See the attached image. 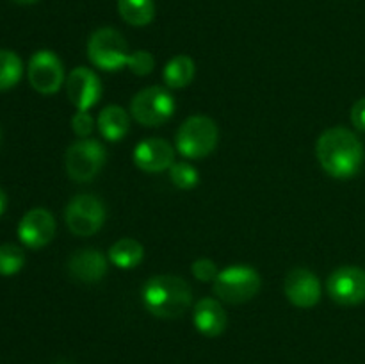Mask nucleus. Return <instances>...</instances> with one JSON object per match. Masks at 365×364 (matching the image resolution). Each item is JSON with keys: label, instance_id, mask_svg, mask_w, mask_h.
<instances>
[{"label": "nucleus", "instance_id": "nucleus-14", "mask_svg": "<svg viewBox=\"0 0 365 364\" xmlns=\"http://www.w3.org/2000/svg\"><path fill=\"white\" fill-rule=\"evenodd\" d=\"M134 164L146 173H160L175 163V150L166 139L146 138L134 148Z\"/></svg>", "mask_w": 365, "mask_h": 364}, {"label": "nucleus", "instance_id": "nucleus-25", "mask_svg": "<svg viewBox=\"0 0 365 364\" xmlns=\"http://www.w3.org/2000/svg\"><path fill=\"white\" fill-rule=\"evenodd\" d=\"M95 118L89 114V111H77L71 118V128H73L75 136L81 139L89 138L95 131Z\"/></svg>", "mask_w": 365, "mask_h": 364}, {"label": "nucleus", "instance_id": "nucleus-8", "mask_svg": "<svg viewBox=\"0 0 365 364\" xmlns=\"http://www.w3.org/2000/svg\"><path fill=\"white\" fill-rule=\"evenodd\" d=\"M64 221L71 234L89 238L103 227L106 206L102 200L89 193L73 196L64 209Z\"/></svg>", "mask_w": 365, "mask_h": 364}, {"label": "nucleus", "instance_id": "nucleus-6", "mask_svg": "<svg viewBox=\"0 0 365 364\" xmlns=\"http://www.w3.org/2000/svg\"><path fill=\"white\" fill-rule=\"evenodd\" d=\"M107 161V150L98 139H78L71 143L64 156L68 177L77 184L91 182L102 171Z\"/></svg>", "mask_w": 365, "mask_h": 364}, {"label": "nucleus", "instance_id": "nucleus-23", "mask_svg": "<svg viewBox=\"0 0 365 364\" xmlns=\"http://www.w3.org/2000/svg\"><path fill=\"white\" fill-rule=\"evenodd\" d=\"M170 178L175 188L178 189H192L198 186L200 173L196 168L189 163H173L170 168Z\"/></svg>", "mask_w": 365, "mask_h": 364}, {"label": "nucleus", "instance_id": "nucleus-2", "mask_svg": "<svg viewBox=\"0 0 365 364\" xmlns=\"http://www.w3.org/2000/svg\"><path fill=\"white\" fill-rule=\"evenodd\" d=\"M141 302L152 316L175 320L191 307L192 289L177 275H155L143 285Z\"/></svg>", "mask_w": 365, "mask_h": 364}, {"label": "nucleus", "instance_id": "nucleus-13", "mask_svg": "<svg viewBox=\"0 0 365 364\" xmlns=\"http://www.w3.org/2000/svg\"><path fill=\"white\" fill-rule=\"evenodd\" d=\"M18 239L29 248H43L56 236V220L45 207H34L21 216L16 228Z\"/></svg>", "mask_w": 365, "mask_h": 364}, {"label": "nucleus", "instance_id": "nucleus-21", "mask_svg": "<svg viewBox=\"0 0 365 364\" xmlns=\"http://www.w3.org/2000/svg\"><path fill=\"white\" fill-rule=\"evenodd\" d=\"M24 74V63L13 50H0V91L14 88Z\"/></svg>", "mask_w": 365, "mask_h": 364}, {"label": "nucleus", "instance_id": "nucleus-12", "mask_svg": "<svg viewBox=\"0 0 365 364\" xmlns=\"http://www.w3.org/2000/svg\"><path fill=\"white\" fill-rule=\"evenodd\" d=\"M66 95L75 109L89 111L98 103L100 96H102L100 77L91 68H73L66 79Z\"/></svg>", "mask_w": 365, "mask_h": 364}, {"label": "nucleus", "instance_id": "nucleus-18", "mask_svg": "<svg viewBox=\"0 0 365 364\" xmlns=\"http://www.w3.org/2000/svg\"><path fill=\"white\" fill-rule=\"evenodd\" d=\"M196 75V64L192 57L185 56V54H178L173 59L168 61L164 66L163 79L166 82L168 88L171 89H182L187 88L192 82Z\"/></svg>", "mask_w": 365, "mask_h": 364}, {"label": "nucleus", "instance_id": "nucleus-3", "mask_svg": "<svg viewBox=\"0 0 365 364\" xmlns=\"http://www.w3.org/2000/svg\"><path fill=\"white\" fill-rule=\"evenodd\" d=\"M217 141H220V128L216 121L202 114L189 116L178 127L175 138L178 153L187 159H203L210 156L216 150Z\"/></svg>", "mask_w": 365, "mask_h": 364}, {"label": "nucleus", "instance_id": "nucleus-24", "mask_svg": "<svg viewBox=\"0 0 365 364\" xmlns=\"http://www.w3.org/2000/svg\"><path fill=\"white\" fill-rule=\"evenodd\" d=\"M127 68L138 77H145V75H150L153 71L155 59H153L148 50H135V52H130Z\"/></svg>", "mask_w": 365, "mask_h": 364}, {"label": "nucleus", "instance_id": "nucleus-22", "mask_svg": "<svg viewBox=\"0 0 365 364\" xmlns=\"http://www.w3.org/2000/svg\"><path fill=\"white\" fill-rule=\"evenodd\" d=\"M25 253L24 250L13 243H4L0 245V275L2 277H11L16 275L24 268Z\"/></svg>", "mask_w": 365, "mask_h": 364}, {"label": "nucleus", "instance_id": "nucleus-29", "mask_svg": "<svg viewBox=\"0 0 365 364\" xmlns=\"http://www.w3.org/2000/svg\"><path fill=\"white\" fill-rule=\"evenodd\" d=\"M14 4H20V6H32V4H36L38 0H13Z\"/></svg>", "mask_w": 365, "mask_h": 364}, {"label": "nucleus", "instance_id": "nucleus-19", "mask_svg": "<svg viewBox=\"0 0 365 364\" xmlns=\"http://www.w3.org/2000/svg\"><path fill=\"white\" fill-rule=\"evenodd\" d=\"M145 257V246L134 238H121L109 248V261L120 270H134Z\"/></svg>", "mask_w": 365, "mask_h": 364}, {"label": "nucleus", "instance_id": "nucleus-1", "mask_svg": "<svg viewBox=\"0 0 365 364\" xmlns=\"http://www.w3.org/2000/svg\"><path fill=\"white\" fill-rule=\"evenodd\" d=\"M316 156L321 168L334 178H351L364 164V145L355 132L346 127H331L319 136Z\"/></svg>", "mask_w": 365, "mask_h": 364}, {"label": "nucleus", "instance_id": "nucleus-11", "mask_svg": "<svg viewBox=\"0 0 365 364\" xmlns=\"http://www.w3.org/2000/svg\"><path fill=\"white\" fill-rule=\"evenodd\" d=\"M284 293L292 305L310 309L317 305L323 296L319 277L307 268H292L284 278Z\"/></svg>", "mask_w": 365, "mask_h": 364}, {"label": "nucleus", "instance_id": "nucleus-9", "mask_svg": "<svg viewBox=\"0 0 365 364\" xmlns=\"http://www.w3.org/2000/svg\"><path fill=\"white\" fill-rule=\"evenodd\" d=\"M27 77L32 88L41 95H53L66 82L64 66L59 56L46 49L32 54L31 59H29Z\"/></svg>", "mask_w": 365, "mask_h": 364}, {"label": "nucleus", "instance_id": "nucleus-15", "mask_svg": "<svg viewBox=\"0 0 365 364\" xmlns=\"http://www.w3.org/2000/svg\"><path fill=\"white\" fill-rule=\"evenodd\" d=\"M107 257L96 248H81L68 261V273L81 284H96L107 273Z\"/></svg>", "mask_w": 365, "mask_h": 364}, {"label": "nucleus", "instance_id": "nucleus-27", "mask_svg": "<svg viewBox=\"0 0 365 364\" xmlns=\"http://www.w3.org/2000/svg\"><path fill=\"white\" fill-rule=\"evenodd\" d=\"M351 123L355 125L356 131L365 132V96L356 100L355 106L351 107Z\"/></svg>", "mask_w": 365, "mask_h": 364}, {"label": "nucleus", "instance_id": "nucleus-7", "mask_svg": "<svg viewBox=\"0 0 365 364\" xmlns=\"http://www.w3.org/2000/svg\"><path fill=\"white\" fill-rule=\"evenodd\" d=\"M177 103L166 88L150 86L134 95L130 102V113L138 123L145 127H160L175 114Z\"/></svg>", "mask_w": 365, "mask_h": 364}, {"label": "nucleus", "instance_id": "nucleus-30", "mask_svg": "<svg viewBox=\"0 0 365 364\" xmlns=\"http://www.w3.org/2000/svg\"><path fill=\"white\" fill-rule=\"evenodd\" d=\"M0 139H2V132H0Z\"/></svg>", "mask_w": 365, "mask_h": 364}, {"label": "nucleus", "instance_id": "nucleus-10", "mask_svg": "<svg viewBox=\"0 0 365 364\" xmlns=\"http://www.w3.org/2000/svg\"><path fill=\"white\" fill-rule=\"evenodd\" d=\"M328 296L339 305L365 302V271L359 266H341L328 277Z\"/></svg>", "mask_w": 365, "mask_h": 364}, {"label": "nucleus", "instance_id": "nucleus-16", "mask_svg": "<svg viewBox=\"0 0 365 364\" xmlns=\"http://www.w3.org/2000/svg\"><path fill=\"white\" fill-rule=\"evenodd\" d=\"M192 323L205 338H217L227 328L228 318L216 298H202L192 310Z\"/></svg>", "mask_w": 365, "mask_h": 364}, {"label": "nucleus", "instance_id": "nucleus-20", "mask_svg": "<svg viewBox=\"0 0 365 364\" xmlns=\"http://www.w3.org/2000/svg\"><path fill=\"white\" fill-rule=\"evenodd\" d=\"M118 13L132 27H145L155 18L153 0H118Z\"/></svg>", "mask_w": 365, "mask_h": 364}, {"label": "nucleus", "instance_id": "nucleus-5", "mask_svg": "<svg viewBox=\"0 0 365 364\" xmlns=\"http://www.w3.org/2000/svg\"><path fill=\"white\" fill-rule=\"evenodd\" d=\"M214 293L227 303H245L257 296L262 285L259 271L248 264H232L217 273Z\"/></svg>", "mask_w": 365, "mask_h": 364}, {"label": "nucleus", "instance_id": "nucleus-17", "mask_svg": "<svg viewBox=\"0 0 365 364\" xmlns=\"http://www.w3.org/2000/svg\"><path fill=\"white\" fill-rule=\"evenodd\" d=\"M96 125H98V132L103 139L118 143L128 134L130 118L121 106H107L100 111Z\"/></svg>", "mask_w": 365, "mask_h": 364}, {"label": "nucleus", "instance_id": "nucleus-28", "mask_svg": "<svg viewBox=\"0 0 365 364\" xmlns=\"http://www.w3.org/2000/svg\"><path fill=\"white\" fill-rule=\"evenodd\" d=\"M6 207H7V196H6V193H4V189L0 188V216L4 214Z\"/></svg>", "mask_w": 365, "mask_h": 364}, {"label": "nucleus", "instance_id": "nucleus-26", "mask_svg": "<svg viewBox=\"0 0 365 364\" xmlns=\"http://www.w3.org/2000/svg\"><path fill=\"white\" fill-rule=\"evenodd\" d=\"M191 271H192V277L198 278L200 282H214L216 280L217 270L216 263L210 259H198L191 264Z\"/></svg>", "mask_w": 365, "mask_h": 364}, {"label": "nucleus", "instance_id": "nucleus-4", "mask_svg": "<svg viewBox=\"0 0 365 364\" xmlns=\"http://www.w3.org/2000/svg\"><path fill=\"white\" fill-rule=\"evenodd\" d=\"M88 57L102 71H120L128 64L130 50L123 34L113 27L96 29L88 39Z\"/></svg>", "mask_w": 365, "mask_h": 364}]
</instances>
